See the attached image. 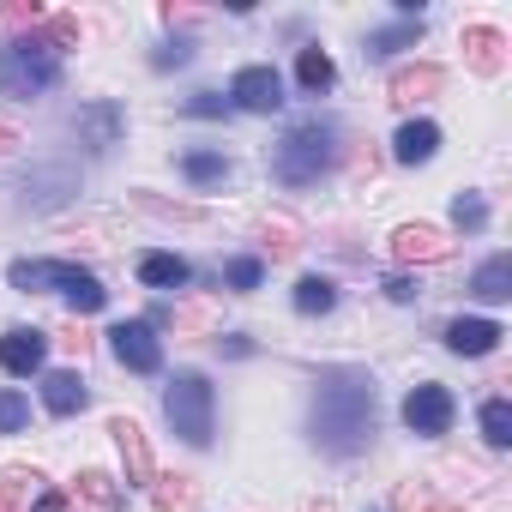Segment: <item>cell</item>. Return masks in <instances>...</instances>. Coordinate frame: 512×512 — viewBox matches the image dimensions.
Listing matches in <instances>:
<instances>
[{
    "instance_id": "obj_1",
    "label": "cell",
    "mask_w": 512,
    "mask_h": 512,
    "mask_svg": "<svg viewBox=\"0 0 512 512\" xmlns=\"http://www.w3.org/2000/svg\"><path fill=\"white\" fill-rule=\"evenodd\" d=\"M380 428V398L368 368H320L314 392V446L326 458H356Z\"/></svg>"
},
{
    "instance_id": "obj_2",
    "label": "cell",
    "mask_w": 512,
    "mask_h": 512,
    "mask_svg": "<svg viewBox=\"0 0 512 512\" xmlns=\"http://www.w3.org/2000/svg\"><path fill=\"white\" fill-rule=\"evenodd\" d=\"M344 133H338V121H302V127H290L284 139H278V151H272V175L284 181V187H308V181H320L332 163H338V145Z\"/></svg>"
},
{
    "instance_id": "obj_3",
    "label": "cell",
    "mask_w": 512,
    "mask_h": 512,
    "mask_svg": "<svg viewBox=\"0 0 512 512\" xmlns=\"http://www.w3.org/2000/svg\"><path fill=\"white\" fill-rule=\"evenodd\" d=\"M13 290H61L73 302V314H97L109 302V290L85 272V266H67V260H13Z\"/></svg>"
},
{
    "instance_id": "obj_4",
    "label": "cell",
    "mask_w": 512,
    "mask_h": 512,
    "mask_svg": "<svg viewBox=\"0 0 512 512\" xmlns=\"http://www.w3.org/2000/svg\"><path fill=\"white\" fill-rule=\"evenodd\" d=\"M163 416L169 428L187 440V446H211V380L205 374H175L169 392H163Z\"/></svg>"
},
{
    "instance_id": "obj_5",
    "label": "cell",
    "mask_w": 512,
    "mask_h": 512,
    "mask_svg": "<svg viewBox=\"0 0 512 512\" xmlns=\"http://www.w3.org/2000/svg\"><path fill=\"white\" fill-rule=\"evenodd\" d=\"M55 79H61L55 49H31V43L0 49V97H43Z\"/></svg>"
},
{
    "instance_id": "obj_6",
    "label": "cell",
    "mask_w": 512,
    "mask_h": 512,
    "mask_svg": "<svg viewBox=\"0 0 512 512\" xmlns=\"http://www.w3.org/2000/svg\"><path fill=\"white\" fill-rule=\"evenodd\" d=\"M109 338H115L121 368H133V374H157V368H163V338H157L151 320H121Z\"/></svg>"
},
{
    "instance_id": "obj_7",
    "label": "cell",
    "mask_w": 512,
    "mask_h": 512,
    "mask_svg": "<svg viewBox=\"0 0 512 512\" xmlns=\"http://www.w3.org/2000/svg\"><path fill=\"white\" fill-rule=\"evenodd\" d=\"M452 392L446 386H434V380H422V386H410V398H404V422H410V434H446L452 428Z\"/></svg>"
},
{
    "instance_id": "obj_8",
    "label": "cell",
    "mask_w": 512,
    "mask_h": 512,
    "mask_svg": "<svg viewBox=\"0 0 512 512\" xmlns=\"http://www.w3.org/2000/svg\"><path fill=\"white\" fill-rule=\"evenodd\" d=\"M229 97H235V109H247V115H272V109H284V79H278L272 67H241V73L229 79Z\"/></svg>"
},
{
    "instance_id": "obj_9",
    "label": "cell",
    "mask_w": 512,
    "mask_h": 512,
    "mask_svg": "<svg viewBox=\"0 0 512 512\" xmlns=\"http://www.w3.org/2000/svg\"><path fill=\"white\" fill-rule=\"evenodd\" d=\"M115 446H121V464H127V488H151L157 482V464H151V446H145V428L133 416H115L109 422Z\"/></svg>"
},
{
    "instance_id": "obj_10",
    "label": "cell",
    "mask_w": 512,
    "mask_h": 512,
    "mask_svg": "<svg viewBox=\"0 0 512 512\" xmlns=\"http://www.w3.org/2000/svg\"><path fill=\"white\" fill-rule=\"evenodd\" d=\"M43 356H49V338L37 332V326H13L7 338H0V368H7V374H37L43 368Z\"/></svg>"
},
{
    "instance_id": "obj_11",
    "label": "cell",
    "mask_w": 512,
    "mask_h": 512,
    "mask_svg": "<svg viewBox=\"0 0 512 512\" xmlns=\"http://www.w3.org/2000/svg\"><path fill=\"white\" fill-rule=\"evenodd\" d=\"M392 253H398V260H422V266H434V260H446V253H452V241H446L434 223H404V229L392 235Z\"/></svg>"
},
{
    "instance_id": "obj_12",
    "label": "cell",
    "mask_w": 512,
    "mask_h": 512,
    "mask_svg": "<svg viewBox=\"0 0 512 512\" xmlns=\"http://www.w3.org/2000/svg\"><path fill=\"white\" fill-rule=\"evenodd\" d=\"M464 61H470L482 79L506 73V37H500V31H488V25H464Z\"/></svg>"
},
{
    "instance_id": "obj_13",
    "label": "cell",
    "mask_w": 512,
    "mask_h": 512,
    "mask_svg": "<svg viewBox=\"0 0 512 512\" xmlns=\"http://www.w3.org/2000/svg\"><path fill=\"white\" fill-rule=\"evenodd\" d=\"M500 338H506L500 320H452V326H446V350H452V356H488Z\"/></svg>"
},
{
    "instance_id": "obj_14",
    "label": "cell",
    "mask_w": 512,
    "mask_h": 512,
    "mask_svg": "<svg viewBox=\"0 0 512 512\" xmlns=\"http://www.w3.org/2000/svg\"><path fill=\"white\" fill-rule=\"evenodd\" d=\"M43 404H49V416H73V410L91 404V392H85V380H79L73 368H55V374L43 380Z\"/></svg>"
},
{
    "instance_id": "obj_15",
    "label": "cell",
    "mask_w": 512,
    "mask_h": 512,
    "mask_svg": "<svg viewBox=\"0 0 512 512\" xmlns=\"http://www.w3.org/2000/svg\"><path fill=\"white\" fill-rule=\"evenodd\" d=\"M440 91V67L434 61H416V67H398L392 73V103H422Z\"/></svg>"
},
{
    "instance_id": "obj_16",
    "label": "cell",
    "mask_w": 512,
    "mask_h": 512,
    "mask_svg": "<svg viewBox=\"0 0 512 512\" xmlns=\"http://www.w3.org/2000/svg\"><path fill=\"white\" fill-rule=\"evenodd\" d=\"M43 476L37 470H25V464H7V470H0V512H25L43 488H37Z\"/></svg>"
},
{
    "instance_id": "obj_17",
    "label": "cell",
    "mask_w": 512,
    "mask_h": 512,
    "mask_svg": "<svg viewBox=\"0 0 512 512\" xmlns=\"http://www.w3.org/2000/svg\"><path fill=\"white\" fill-rule=\"evenodd\" d=\"M434 145H440V127H434V121H404V127H398V139H392L398 163H428V157H434Z\"/></svg>"
},
{
    "instance_id": "obj_18",
    "label": "cell",
    "mask_w": 512,
    "mask_h": 512,
    "mask_svg": "<svg viewBox=\"0 0 512 512\" xmlns=\"http://www.w3.org/2000/svg\"><path fill=\"white\" fill-rule=\"evenodd\" d=\"M470 296L476 302H506L512 296V260H506V253H494V260L470 278Z\"/></svg>"
},
{
    "instance_id": "obj_19",
    "label": "cell",
    "mask_w": 512,
    "mask_h": 512,
    "mask_svg": "<svg viewBox=\"0 0 512 512\" xmlns=\"http://www.w3.org/2000/svg\"><path fill=\"white\" fill-rule=\"evenodd\" d=\"M139 278L151 290H181L187 284V260H175V253H145L139 260Z\"/></svg>"
},
{
    "instance_id": "obj_20",
    "label": "cell",
    "mask_w": 512,
    "mask_h": 512,
    "mask_svg": "<svg viewBox=\"0 0 512 512\" xmlns=\"http://www.w3.org/2000/svg\"><path fill=\"white\" fill-rule=\"evenodd\" d=\"M296 79H302V91H332V79H338V67H332V55L326 49H302L296 55Z\"/></svg>"
},
{
    "instance_id": "obj_21",
    "label": "cell",
    "mask_w": 512,
    "mask_h": 512,
    "mask_svg": "<svg viewBox=\"0 0 512 512\" xmlns=\"http://www.w3.org/2000/svg\"><path fill=\"white\" fill-rule=\"evenodd\" d=\"M193 476H157L151 482V500H157V512H187L193 506Z\"/></svg>"
},
{
    "instance_id": "obj_22",
    "label": "cell",
    "mask_w": 512,
    "mask_h": 512,
    "mask_svg": "<svg viewBox=\"0 0 512 512\" xmlns=\"http://www.w3.org/2000/svg\"><path fill=\"white\" fill-rule=\"evenodd\" d=\"M482 440L488 446H512V404L506 398H488L482 404Z\"/></svg>"
},
{
    "instance_id": "obj_23",
    "label": "cell",
    "mask_w": 512,
    "mask_h": 512,
    "mask_svg": "<svg viewBox=\"0 0 512 512\" xmlns=\"http://www.w3.org/2000/svg\"><path fill=\"white\" fill-rule=\"evenodd\" d=\"M181 175H187V181H223V175H229V157H223V151H187V157H181Z\"/></svg>"
},
{
    "instance_id": "obj_24",
    "label": "cell",
    "mask_w": 512,
    "mask_h": 512,
    "mask_svg": "<svg viewBox=\"0 0 512 512\" xmlns=\"http://www.w3.org/2000/svg\"><path fill=\"white\" fill-rule=\"evenodd\" d=\"M79 494H85L97 512H121V488H115L103 470H85V476H79Z\"/></svg>"
},
{
    "instance_id": "obj_25",
    "label": "cell",
    "mask_w": 512,
    "mask_h": 512,
    "mask_svg": "<svg viewBox=\"0 0 512 512\" xmlns=\"http://www.w3.org/2000/svg\"><path fill=\"white\" fill-rule=\"evenodd\" d=\"M332 302H338V290H332L326 278H302V284H296V308H302V314H332Z\"/></svg>"
},
{
    "instance_id": "obj_26",
    "label": "cell",
    "mask_w": 512,
    "mask_h": 512,
    "mask_svg": "<svg viewBox=\"0 0 512 512\" xmlns=\"http://www.w3.org/2000/svg\"><path fill=\"white\" fill-rule=\"evenodd\" d=\"M37 25H43V7H31V0H19V7H0V37L19 43V31H37Z\"/></svg>"
},
{
    "instance_id": "obj_27",
    "label": "cell",
    "mask_w": 512,
    "mask_h": 512,
    "mask_svg": "<svg viewBox=\"0 0 512 512\" xmlns=\"http://www.w3.org/2000/svg\"><path fill=\"white\" fill-rule=\"evenodd\" d=\"M422 37V19H410V25H392V31H374L368 37V55H392V49H410Z\"/></svg>"
},
{
    "instance_id": "obj_28",
    "label": "cell",
    "mask_w": 512,
    "mask_h": 512,
    "mask_svg": "<svg viewBox=\"0 0 512 512\" xmlns=\"http://www.w3.org/2000/svg\"><path fill=\"white\" fill-rule=\"evenodd\" d=\"M260 235H266V247L278 253V260H284V253H296V247H302V241H296V223H290V217H266V223H260Z\"/></svg>"
},
{
    "instance_id": "obj_29",
    "label": "cell",
    "mask_w": 512,
    "mask_h": 512,
    "mask_svg": "<svg viewBox=\"0 0 512 512\" xmlns=\"http://www.w3.org/2000/svg\"><path fill=\"white\" fill-rule=\"evenodd\" d=\"M79 127H85V133H91V145L103 151V145L115 139V127H121V115H115V109H91V115H79Z\"/></svg>"
},
{
    "instance_id": "obj_30",
    "label": "cell",
    "mask_w": 512,
    "mask_h": 512,
    "mask_svg": "<svg viewBox=\"0 0 512 512\" xmlns=\"http://www.w3.org/2000/svg\"><path fill=\"white\" fill-rule=\"evenodd\" d=\"M25 422H31V404L19 392H0V434H19Z\"/></svg>"
},
{
    "instance_id": "obj_31",
    "label": "cell",
    "mask_w": 512,
    "mask_h": 512,
    "mask_svg": "<svg viewBox=\"0 0 512 512\" xmlns=\"http://www.w3.org/2000/svg\"><path fill=\"white\" fill-rule=\"evenodd\" d=\"M223 278H229V290H241V296H247V290H260V278H266V272H260V260H229V272H223Z\"/></svg>"
},
{
    "instance_id": "obj_32",
    "label": "cell",
    "mask_w": 512,
    "mask_h": 512,
    "mask_svg": "<svg viewBox=\"0 0 512 512\" xmlns=\"http://www.w3.org/2000/svg\"><path fill=\"white\" fill-rule=\"evenodd\" d=\"M452 217H458V229H482V223H488V205H482L476 193H458V205H452Z\"/></svg>"
},
{
    "instance_id": "obj_33",
    "label": "cell",
    "mask_w": 512,
    "mask_h": 512,
    "mask_svg": "<svg viewBox=\"0 0 512 512\" xmlns=\"http://www.w3.org/2000/svg\"><path fill=\"white\" fill-rule=\"evenodd\" d=\"M43 31H49V43H61V49H79V19L55 13V19H43Z\"/></svg>"
},
{
    "instance_id": "obj_34",
    "label": "cell",
    "mask_w": 512,
    "mask_h": 512,
    "mask_svg": "<svg viewBox=\"0 0 512 512\" xmlns=\"http://www.w3.org/2000/svg\"><path fill=\"white\" fill-rule=\"evenodd\" d=\"M31 512H73V500H67V494H37Z\"/></svg>"
},
{
    "instance_id": "obj_35",
    "label": "cell",
    "mask_w": 512,
    "mask_h": 512,
    "mask_svg": "<svg viewBox=\"0 0 512 512\" xmlns=\"http://www.w3.org/2000/svg\"><path fill=\"white\" fill-rule=\"evenodd\" d=\"M187 115H223V103H217V97H211V91H199V97H193V103H187Z\"/></svg>"
},
{
    "instance_id": "obj_36",
    "label": "cell",
    "mask_w": 512,
    "mask_h": 512,
    "mask_svg": "<svg viewBox=\"0 0 512 512\" xmlns=\"http://www.w3.org/2000/svg\"><path fill=\"white\" fill-rule=\"evenodd\" d=\"M386 296H392V302H416V284H410V278H386Z\"/></svg>"
},
{
    "instance_id": "obj_37",
    "label": "cell",
    "mask_w": 512,
    "mask_h": 512,
    "mask_svg": "<svg viewBox=\"0 0 512 512\" xmlns=\"http://www.w3.org/2000/svg\"><path fill=\"white\" fill-rule=\"evenodd\" d=\"M187 55H193V49H187V43H169V49H163V55H157V67H181V61H187Z\"/></svg>"
},
{
    "instance_id": "obj_38",
    "label": "cell",
    "mask_w": 512,
    "mask_h": 512,
    "mask_svg": "<svg viewBox=\"0 0 512 512\" xmlns=\"http://www.w3.org/2000/svg\"><path fill=\"white\" fill-rule=\"evenodd\" d=\"M13 145H19V133H13V127H0V157H7Z\"/></svg>"
},
{
    "instance_id": "obj_39",
    "label": "cell",
    "mask_w": 512,
    "mask_h": 512,
    "mask_svg": "<svg viewBox=\"0 0 512 512\" xmlns=\"http://www.w3.org/2000/svg\"><path fill=\"white\" fill-rule=\"evenodd\" d=\"M422 512H464V506H422Z\"/></svg>"
},
{
    "instance_id": "obj_40",
    "label": "cell",
    "mask_w": 512,
    "mask_h": 512,
    "mask_svg": "<svg viewBox=\"0 0 512 512\" xmlns=\"http://www.w3.org/2000/svg\"><path fill=\"white\" fill-rule=\"evenodd\" d=\"M308 512H332V506H308Z\"/></svg>"
}]
</instances>
